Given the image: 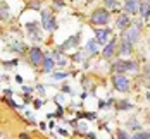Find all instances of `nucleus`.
Masks as SVG:
<instances>
[{
    "mask_svg": "<svg viewBox=\"0 0 150 139\" xmlns=\"http://www.w3.org/2000/svg\"><path fill=\"white\" fill-rule=\"evenodd\" d=\"M109 19H110V14L107 9H95L91 12V22L95 26H105L109 24Z\"/></svg>",
    "mask_w": 150,
    "mask_h": 139,
    "instance_id": "obj_2",
    "label": "nucleus"
},
{
    "mask_svg": "<svg viewBox=\"0 0 150 139\" xmlns=\"http://www.w3.org/2000/svg\"><path fill=\"white\" fill-rule=\"evenodd\" d=\"M30 7H31V9H36V10H40V2L33 0V2H30Z\"/></svg>",
    "mask_w": 150,
    "mask_h": 139,
    "instance_id": "obj_27",
    "label": "nucleus"
},
{
    "mask_svg": "<svg viewBox=\"0 0 150 139\" xmlns=\"http://www.w3.org/2000/svg\"><path fill=\"white\" fill-rule=\"evenodd\" d=\"M9 17V12H7V3L4 0H0V19H7Z\"/></svg>",
    "mask_w": 150,
    "mask_h": 139,
    "instance_id": "obj_18",
    "label": "nucleus"
},
{
    "mask_svg": "<svg viewBox=\"0 0 150 139\" xmlns=\"http://www.w3.org/2000/svg\"><path fill=\"white\" fill-rule=\"evenodd\" d=\"M114 52H116V40L112 38V40L109 41V45L104 46L102 55H104V59H112V57H114Z\"/></svg>",
    "mask_w": 150,
    "mask_h": 139,
    "instance_id": "obj_12",
    "label": "nucleus"
},
{
    "mask_svg": "<svg viewBox=\"0 0 150 139\" xmlns=\"http://www.w3.org/2000/svg\"><path fill=\"white\" fill-rule=\"evenodd\" d=\"M112 84H114V88L117 89V91H129V79L124 76V74H114L112 76Z\"/></svg>",
    "mask_w": 150,
    "mask_h": 139,
    "instance_id": "obj_4",
    "label": "nucleus"
},
{
    "mask_svg": "<svg viewBox=\"0 0 150 139\" xmlns=\"http://www.w3.org/2000/svg\"><path fill=\"white\" fill-rule=\"evenodd\" d=\"M117 139H129V136H128V132H126V131L119 129V131H117Z\"/></svg>",
    "mask_w": 150,
    "mask_h": 139,
    "instance_id": "obj_24",
    "label": "nucleus"
},
{
    "mask_svg": "<svg viewBox=\"0 0 150 139\" xmlns=\"http://www.w3.org/2000/svg\"><path fill=\"white\" fill-rule=\"evenodd\" d=\"M104 3L109 7V9H112V7H116V5H117V0H104Z\"/></svg>",
    "mask_w": 150,
    "mask_h": 139,
    "instance_id": "obj_25",
    "label": "nucleus"
},
{
    "mask_svg": "<svg viewBox=\"0 0 150 139\" xmlns=\"http://www.w3.org/2000/svg\"><path fill=\"white\" fill-rule=\"evenodd\" d=\"M117 108H119V110H131V108H133V105H131L129 101L122 100V101H119V103H117Z\"/></svg>",
    "mask_w": 150,
    "mask_h": 139,
    "instance_id": "obj_21",
    "label": "nucleus"
},
{
    "mask_svg": "<svg viewBox=\"0 0 150 139\" xmlns=\"http://www.w3.org/2000/svg\"><path fill=\"white\" fill-rule=\"evenodd\" d=\"M31 101H33V98H31L30 94H26L24 96V103H31Z\"/></svg>",
    "mask_w": 150,
    "mask_h": 139,
    "instance_id": "obj_34",
    "label": "nucleus"
},
{
    "mask_svg": "<svg viewBox=\"0 0 150 139\" xmlns=\"http://www.w3.org/2000/svg\"><path fill=\"white\" fill-rule=\"evenodd\" d=\"M42 26L48 33H54L55 31L57 22H55V17H54V14L50 10H42Z\"/></svg>",
    "mask_w": 150,
    "mask_h": 139,
    "instance_id": "obj_3",
    "label": "nucleus"
},
{
    "mask_svg": "<svg viewBox=\"0 0 150 139\" xmlns=\"http://www.w3.org/2000/svg\"><path fill=\"white\" fill-rule=\"evenodd\" d=\"M45 60V53L38 48V46H33L30 48V62L33 65H42Z\"/></svg>",
    "mask_w": 150,
    "mask_h": 139,
    "instance_id": "obj_5",
    "label": "nucleus"
},
{
    "mask_svg": "<svg viewBox=\"0 0 150 139\" xmlns=\"http://www.w3.org/2000/svg\"><path fill=\"white\" fill-rule=\"evenodd\" d=\"M126 127L131 129V131H140V129H142V125H140V122H138L136 119H129V120L126 122Z\"/></svg>",
    "mask_w": 150,
    "mask_h": 139,
    "instance_id": "obj_17",
    "label": "nucleus"
},
{
    "mask_svg": "<svg viewBox=\"0 0 150 139\" xmlns=\"http://www.w3.org/2000/svg\"><path fill=\"white\" fill-rule=\"evenodd\" d=\"M62 91L64 93H71V88H69L67 84H64V86H62Z\"/></svg>",
    "mask_w": 150,
    "mask_h": 139,
    "instance_id": "obj_33",
    "label": "nucleus"
},
{
    "mask_svg": "<svg viewBox=\"0 0 150 139\" xmlns=\"http://www.w3.org/2000/svg\"><path fill=\"white\" fill-rule=\"evenodd\" d=\"M124 10L128 14H136L140 12V3L138 0H124Z\"/></svg>",
    "mask_w": 150,
    "mask_h": 139,
    "instance_id": "obj_10",
    "label": "nucleus"
},
{
    "mask_svg": "<svg viewBox=\"0 0 150 139\" xmlns=\"http://www.w3.org/2000/svg\"><path fill=\"white\" fill-rule=\"evenodd\" d=\"M133 52V45L129 43L128 36H126V31L121 33V41H119V53L121 55H129Z\"/></svg>",
    "mask_w": 150,
    "mask_h": 139,
    "instance_id": "obj_6",
    "label": "nucleus"
},
{
    "mask_svg": "<svg viewBox=\"0 0 150 139\" xmlns=\"http://www.w3.org/2000/svg\"><path fill=\"white\" fill-rule=\"evenodd\" d=\"M11 50H14V52H24V50H26V46L23 45L21 41H16V43L11 45Z\"/></svg>",
    "mask_w": 150,
    "mask_h": 139,
    "instance_id": "obj_20",
    "label": "nucleus"
},
{
    "mask_svg": "<svg viewBox=\"0 0 150 139\" xmlns=\"http://www.w3.org/2000/svg\"><path fill=\"white\" fill-rule=\"evenodd\" d=\"M109 38H110V29L109 28H102V29L95 31V40L98 41V45H107Z\"/></svg>",
    "mask_w": 150,
    "mask_h": 139,
    "instance_id": "obj_9",
    "label": "nucleus"
},
{
    "mask_svg": "<svg viewBox=\"0 0 150 139\" xmlns=\"http://www.w3.org/2000/svg\"><path fill=\"white\" fill-rule=\"evenodd\" d=\"M76 127H78L79 132H86V124H78L76 122Z\"/></svg>",
    "mask_w": 150,
    "mask_h": 139,
    "instance_id": "obj_26",
    "label": "nucleus"
},
{
    "mask_svg": "<svg viewBox=\"0 0 150 139\" xmlns=\"http://www.w3.org/2000/svg\"><path fill=\"white\" fill-rule=\"evenodd\" d=\"M73 60L74 62H81L83 60V55H81V53H76V55H73Z\"/></svg>",
    "mask_w": 150,
    "mask_h": 139,
    "instance_id": "obj_29",
    "label": "nucleus"
},
{
    "mask_svg": "<svg viewBox=\"0 0 150 139\" xmlns=\"http://www.w3.org/2000/svg\"><path fill=\"white\" fill-rule=\"evenodd\" d=\"M19 138H21V139H30V136H28V134H24V132H23V134H21V136H19Z\"/></svg>",
    "mask_w": 150,
    "mask_h": 139,
    "instance_id": "obj_37",
    "label": "nucleus"
},
{
    "mask_svg": "<svg viewBox=\"0 0 150 139\" xmlns=\"http://www.w3.org/2000/svg\"><path fill=\"white\" fill-rule=\"evenodd\" d=\"M23 91H24V94H30V93L33 91V88H30V86H23Z\"/></svg>",
    "mask_w": 150,
    "mask_h": 139,
    "instance_id": "obj_30",
    "label": "nucleus"
},
{
    "mask_svg": "<svg viewBox=\"0 0 150 139\" xmlns=\"http://www.w3.org/2000/svg\"><path fill=\"white\" fill-rule=\"evenodd\" d=\"M26 31H28V36L33 38L35 41L42 40V33H40V28H38V22H28L26 24Z\"/></svg>",
    "mask_w": 150,
    "mask_h": 139,
    "instance_id": "obj_8",
    "label": "nucleus"
},
{
    "mask_svg": "<svg viewBox=\"0 0 150 139\" xmlns=\"http://www.w3.org/2000/svg\"><path fill=\"white\" fill-rule=\"evenodd\" d=\"M145 76H147V77L150 79V64L147 65V67H145Z\"/></svg>",
    "mask_w": 150,
    "mask_h": 139,
    "instance_id": "obj_35",
    "label": "nucleus"
},
{
    "mask_svg": "<svg viewBox=\"0 0 150 139\" xmlns=\"http://www.w3.org/2000/svg\"><path fill=\"white\" fill-rule=\"evenodd\" d=\"M59 132H60V134H62V136H69V132H67L66 129H59Z\"/></svg>",
    "mask_w": 150,
    "mask_h": 139,
    "instance_id": "obj_36",
    "label": "nucleus"
},
{
    "mask_svg": "<svg viewBox=\"0 0 150 139\" xmlns=\"http://www.w3.org/2000/svg\"><path fill=\"white\" fill-rule=\"evenodd\" d=\"M69 76V72H52L50 77L54 79V81H59V79H66V77Z\"/></svg>",
    "mask_w": 150,
    "mask_h": 139,
    "instance_id": "obj_19",
    "label": "nucleus"
},
{
    "mask_svg": "<svg viewBox=\"0 0 150 139\" xmlns=\"http://www.w3.org/2000/svg\"><path fill=\"white\" fill-rule=\"evenodd\" d=\"M36 91L40 93V94H45V88H43V86L40 84V86H36Z\"/></svg>",
    "mask_w": 150,
    "mask_h": 139,
    "instance_id": "obj_31",
    "label": "nucleus"
},
{
    "mask_svg": "<svg viewBox=\"0 0 150 139\" xmlns=\"http://www.w3.org/2000/svg\"><path fill=\"white\" fill-rule=\"evenodd\" d=\"M42 105H43V101H42V100H35V108H40Z\"/></svg>",
    "mask_w": 150,
    "mask_h": 139,
    "instance_id": "obj_32",
    "label": "nucleus"
},
{
    "mask_svg": "<svg viewBox=\"0 0 150 139\" xmlns=\"http://www.w3.org/2000/svg\"><path fill=\"white\" fill-rule=\"evenodd\" d=\"M78 117H79V119H90V120H93V119H97V113H90V112H81V113H78Z\"/></svg>",
    "mask_w": 150,
    "mask_h": 139,
    "instance_id": "obj_22",
    "label": "nucleus"
},
{
    "mask_svg": "<svg viewBox=\"0 0 150 139\" xmlns=\"http://www.w3.org/2000/svg\"><path fill=\"white\" fill-rule=\"evenodd\" d=\"M79 36H81V33H76L73 36H69L62 45H60V52H67V50H71V48H76V46L79 45Z\"/></svg>",
    "mask_w": 150,
    "mask_h": 139,
    "instance_id": "obj_7",
    "label": "nucleus"
},
{
    "mask_svg": "<svg viewBox=\"0 0 150 139\" xmlns=\"http://www.w3.org/2000/svg\"><path fill=\"white\" fill-rule=\"evenodd\" d=\"M73 2H76V0H73Z\"/></svg>",
    "mask_w": 150,
    "mask_h": 139,
    "instance_id": "obj_38",
    "label": "nucleus"
},
{
    "mask_svg": "<svg viewBox=\"0 0 150 139\" xmlns=\"http://www.w3.org/2000/svg\"><path fill=\"white\" fill-rule=\"evenodd\" d=\"M138 3H140V15H142V19H149L150 17V0H138Z\"/></svg>",
    "mask_w": 150,
    "mask_h": 139,
    "instance_id": "obj_11",
    "label": "nucleus"
},
{
    "mask_svg": "<svg viewBox=\"0 0 150 139\" xmlns=\"http://www.w3.org/2000/svg\"><path fill=\"white\" fill-rule=\"evenodd\" d=\"M149 138H150V134H149V132H143V131H140L138 134L131 136L129 139H149Z\"/></svg>",
    "mask_w": 150,
    "mask_h": 139,
    "instance_id": "obj_23",
    "label": "nucleus"
},
{
    "mask_svg": "<svg viewBox=\"0 0 150 139\" xmlns=\"http://www.w3.org/2000/svg\"><path fill=\"white\" fill-rule=\"evenodd\" d=\"M54 5H55L57 9H62V7H64V2H62V0H54Z\"/></svg>",
    "mask_w": 150,
    "mask_h": 139,
    "instance_id": "obj_28",
    "label": "nucleus"
},
{
    "mask_svg": "<svg viewBox=\"0 0 150 139\" xmlns=\"http://www.w3.org/2000/svg\"><path fill=\"white\" fill-rule=\"evenodd\" d=\"M86 50H88V53H91V55H97L98 53V41L97 40H90L86 43Z\"/></svg>",
    "mask_w": 150,
    "mask_h": 139,
    "instance_id": "obj_16",
    "label": "nucleus"
},
{
    "mask_svg": "<svg viewBox=\"0 0 150 139\" xmlns=\"http://www.w3.org/2000/svg\"><path fill=\"white\" fill-rule=\"evenodd\" d=\"M112 74H126V72H138V62L135 60H117L110 67Z\"/></svg>",
    "mask_w": 150,
    "mask_h": 139,
    "instance_id": "obj_1",
    "label": "nucleus"
},
{
    "mask_svg": "<svg viewBox=\"0 0 150 139\" xmlns=\"http://www.w3.org/2000/svg\"><path fill=\"white\" fill-rule=\"evenodd\" d=\"M126 36H128V40H129V43H131V45L136 43V41H138V38H140V28L133 26V28L126 29Z\"/></svg>",
    "mask_w": 150,
    "mask_h": 139,
    "instance_id": "obj_13",
    "label": "nucleus"
},
{
    "mask_svg": "<svg viewBox=\"0 0 150 139\" xmlns=\"http://www.w3.org/2000/svg\"><path fill=\"white\" fill-rule=\"evenodd\" d=\"M149 139H150V138H149Z\"/></svg>",
    "mask_w": 150,
    "mask_h": 139,
    "instance_id": "obj_39",
    "label": "nucleus"
},
{
    "mask_svg": "<svg viewBox=\"0 0 150 139\" xmlns=\"http://www.w3.org/2000/svg\"><path fill=\"white\" fill-rule=\"evenodd\" d=\"M43 71H45V74H52V69H54V65H55V60H54V57L52 55H45V60H43Z\"/></svg>",
    "mask_w": 150,
    "mask_h": 139,
    "instance_id": "obj_14",
    "label": "nucleus"
},
{
    "mask_svg": "<svg viewBox=\"0 0 150 139\" xmlns=\"http://www.w3.org/2000/svg\"><path fill=\"white\" fill-rule=\"evenodd\" d=\"M116 26H117L121 31L128 29V26H129V17H128V14H121L119 19H117V22H116Z\"/></svg>",
    "mask_w": 150,
    "mask_h": 139,
    "instance_id": "obj_15",
    "label": "nucleus"
}]
</instances>
